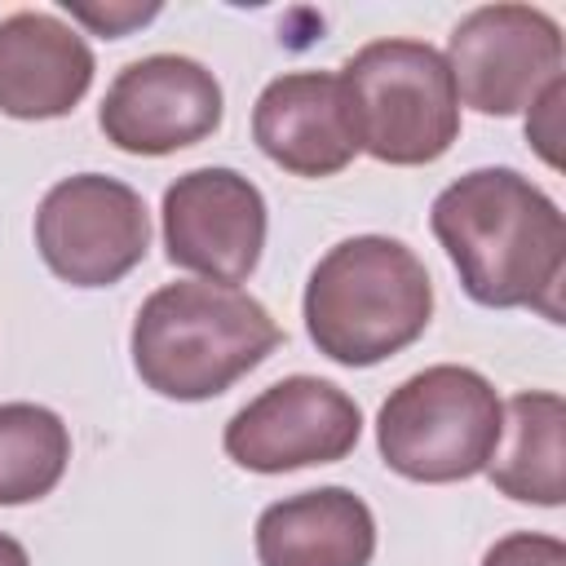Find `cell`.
<instances>
[{
	"label": "cell",
	"instance_id": "cell-1",
	"mask_svg": "<svg viewBox=\"0 0 566 566\" xmlns=\"http://www.w3.org/2000/svg\"><path fill=\"white\" fill-rule=\"evenodd\" d=\"M429 230L460 287L486 310H535L562 323L566 217L517 168H473L429 208Z\"/></svg>",
	"mask_w": 566,
	"mask_h": 566
},
{
	"label": "cell",
	"instance_id": "cell-2",
	"mask_svg": "<svg viewBox=\"0 0 566 566\" xmlns=\"http://www.w3.org/2000/svg\"><path fill=\"white\" fill-rule=\"evenodd\" d=\"M283 340L270 310L230 283L181 279L155 287L133 318V367L172 402H208L261 367Z\"/></svg>",
	"mask_w": 566,
	"mask_h": 566
},
{
	"label": "cell",
	"instance_id": "cell-3",
	"mask_svg": "<svg viewBox=\"0 0 566 566\" xmlns=\"http://www.w3.org/2000/svg\"><path fill=\"white\" fill-rule=\"evenodd\" d=\"M301 314L323 358L340 367H376L424 336L433 318V283L402 239L354 234L318 256Z\"/></svg>",
	"mask_w": 566,
	"mask_h": 566
},
{
	"label": "cell",
	"instance_id": "cell-4",
	"mask_svg": "<svg viewBox=\"0 0 566 566\" xmlns=\"http://www.w3.org/2000/svg\"><path fill=\"white\" fill-rule=\"evenodd\" d=\"M358 150L394 168L442 159L460 137V97L447 57L407 35L363 44L340 71Z\"/></svg>",
	"mask_w": 566,
	"mask_h": 566
},
{
	"label": "cell",
	"instance_id": "cell-5",
	"mask_svg": "<svg viewBox=\"0 0 566 566\" xmlns=\"http://www.w3.org/2000/svg\"><path fill=\"white\" fill-rule=\"evenodd\" d=\"M504 424L495 385L460 363H433L407 376L376 416L380 460L407 482H464L486 473Z\"/></svg>",
	"mask_w": 566,
	"mask_h": 566
},
{
	"label": "cell",
	"instance_id": "cell-6",
	"mask_svg": "<svg viewBox=\"0 0 566 566\" xmlns=\"http://www.w3.org/2000/svg\"><path fill=\"white\" fill-rule=\"evenodd\" d=\"M35 248L71 287H111L150 252L142 195L106 172H75L49 186L35 208Z\"/></svg>",
	"mask_w": 566,
	"mask_h": 566
},
{
	"label": "cell",
	"instance_id": "cell-7",
	"mask_svg": "<svg viewBox=\"0 0 566 566\" xmlns=\"http://www.w3.org/2000/svg\"><path fill=\"white\" fill-rule=\"evenodd\" d=\"M455 97L478 115H517L562 80V27L531 4H482L447 40Z\"/></svg>",
	"mask_w": 566,
	"mask_h": 566
},
{
	"label": "cell",
	"instance_id": "cell-8",
	"mask_svg": "<svg viewBox=\"0 0 566 566\" xmlns=\"http://www.w3.org/2000/svg\"><path fill=\"white\" fill-rule=\"evenodd\" d=\"M358 438L363 411L340 385L318 376H283L226 420L221 447L248 473H292L345 460Z\"/></svg>",
	"mask_w": 566,
	"mask_h": 566
},
{
	"label": "cell",
	"instance_id": "cell-9",
	"mask_svg": "<svg viewBox=\"0 0 566 566\" xmlns=\"http://www.w3.org/2000/svg\"><path fill=\"white\" fill-rule=\"evenodd\" d=\"M221 115V84L199 57L150 53L111 80L97 106V128L124 155H172L212 137Z\"/></svg>",
	"mask_w": 566,
	"mask_h": 566
},
{
	"label": "cell",
	"instance_id": "cell-10",
	"mask_svg": "<svg viewBox=\"0 0 566 566\" xmlns=\"http://www.w3.org/2000/svg\"><path fill=\"white\" fill-rule=\"evenodd\" d=\"M168 261L208 279L243 283L265 248V195L234 168H190L164 190Z\"/></svg>",
	"mask_w": 566,
	"mask_h": 566
},
{
	"label": "cell",
	"instance_id": "cell-11",
	"mask_svg": "<svg viewBox=\"0 0 566 566\" xmlns=\"http://www.w3.org/2000/svg\"><path fill=\"white\" fill-rule=\"evenodd\" d=\"M252 137L292 177H336L358 155L349 97L336 71H283L252 106Z\"/></svg>",
	"mask_w": 566,
	"mask_h": 566
},
{
	"label": "cell",
	"instance_id": "cell-12",
	"mask_svg": "<svg viewBox=\"0 0 566 566\" xmlns=\"http://www.w3.org/2000/svg\"><path fill=\"white\" fill-rule=\"evenodd\" d=\"M88 40L49 9L0 18V111L9 119H62L93 84Z\"/></svg>",
	"mask_w": 566,
	"mask_h": 566
},
{
	"label": "cell",
	"instance_id": "cell-13",
	"mask_svg": "<svg viewBox=\"0 0 566 566\" xmlns=\"http://www.w3.org/2000/svg\"><path fill=\"white\" fill-rule=\"evenodd\" d=\"M376 553V517L349 486H314L274 500L256 517L261 566H367Z\"/></svg>",
	"mask_w": 566,
	"mask_h": 566
},
{
	"label": "cell",
	"instance_id": "cell-14",
	"mask_svg": "<svg viewBox=\"0 0 566 566\" xmlns=\"http://www.w3.org/2000/svg\"><path fill=\"white\" fill-rule=\"evenodd\" d=\"M486 478L517 504L557 509L566 500V402L553 389H522L504 402V424Z\"/></svg>",
	"mask_w": 566,
	"mask_h": 566
},
{
	"label": "cell",
	"instance_id": "cell-15",
	"mask_svg": "<svg viewBox=\"0 0 566 566\" xmlns=\"http://www.w3.org/2000/svg\"><path fill=\"white\" fill-rule=\"evenodd\" d=\"M71 464V429L40 402H0V504L44 500Z\"/></svg>",
	"mask_w": 566,
	"mask_h": 566
},
{
	"label": "cell",
	"instance_id": "cell-16",
	"mask_svg": "<svg viewBox=\"0 0 566 566\" xmlns=\"http://www.w3.org/2000/svg\"><path fill=\"white\" fill-rule=\"evenodd\" d=\"M482 566H566V544L544 531H513L486 548Z\"/></svg>",
	"mask_w": 566,
	"mask_h": 566
},
{
	"label": "cell",
	"instance_id": "cell-17",
	"mask_svg": "<svg viewBox=\"0 0 566 566\" xmlns=\"http://www.w3.org/2000/svg\"><path fill=\"white\" fill-rule=\"evenodd\" d=\"M562 97H566V75L562 80H553L526 111V142L539 150V159L548 164V168H557L562 164V155H557V142H562Z\"/></svg>",
	"mask_w": 566,
	"mask_h": 566
},
{
	"label": "cell",
	"instance_id": "cell-18",
	"mask_svg": "<svg viewBox=\"0 0 566 566\" xmlns=\"http://www.w3.org/2000/svg\"><path fill=\"white\" fill-rule=\"evenodd\" d=\"M66 13L80 18L84 27H93L97 35H128L133 27H146L150 18H159V4H133V0H115V4H71L66 0Z\"/></svg>",
	"mask_w": 566,
	"mask_h": 566
},
{
	"label": "cell",
	"instance_id": "cell-19",
	"mask_svg": "<svg viewBox=\"0 0 566 566\" xmlns=\"http://www.w3.org/2000/svg\"><path fill=\"white\" fill-rule=\"evenodd\" d=\"M0 566H31L27 548H22L13 535H4V531H0Z\"/></svg>",
	"mask_w": 566,
	"mask_h": 566
}]
</instances>
